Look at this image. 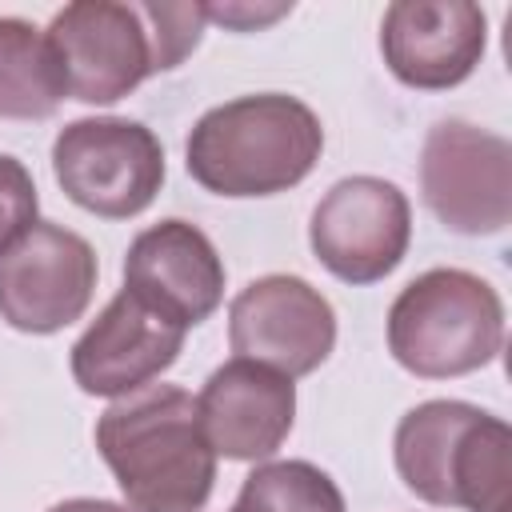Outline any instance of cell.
<instances>
[{
	"instance_id": "14",
	"label": "cell",
	"mask_w": 512,
	"mask_h": 512,
	"mask_svg": "<svg viewBox=\"0 0 512 512\" xmlns=\"http://www.w3.org/2000/svg\"><path fill=\"white\" fill-rule=\"evenodd\" d=\"M200 428L216 456L260 464L276 456L296 420V384L256 360L232 356L196 396Z\"/></svg>"
},
{
	"instance_id": "16",
	"label": "cell",
	"mask_w": 512,
	"mask_h": 512,
	"mask_svg": "<svg viewBox=\"0 0 512 512\" xmlns=\"http://www.w3.org/2000/svg\"><path fill=\"white\" fill-rule=\"evenodd\" d=\"M232 512H344V492L308 460H264L240 484Z\"/></svg>"
},
{
	"instance_id": "3",
	"label": "cell",
	"mask_w": 512,
	"mask_h": 512,
	"mask_svg": "<svg viewBox=\"0 0 512 512\" xmlns=\"http://www.w3.org/2000/svg\"><path fill=\"white\" fill-rule=\"evenodd\" d=\"M324 152L320 116L288 92L236 96L208 108L184 144L188 176L228 200L296 188Z\"/></svg>"
},
{
	"instance_id": "1",
	"label": "cell",
	"mask_w": 512,
	"mask_h": 512,
	"mask_svg": "<svg viewBox=\"0 0 512 512\" xmlns=\"http://www.w3.org/2000/svg\"><path fill=\"white\" fill-rule=\"evenodd\" d=\"M204 4L76 0L44 28L64 88L80 104H116L148 76L180 68L204 36Z\"/></svg>"
},
{
	"instance_id": "17",
	"label": "cell",
	"mask_w": 512,
	"mask_h": 512,
	"mask_svg": "<svg viewBox=\"0 0 512 512\" xmlns=\"http://www.w3.org/2000/svg\"><path fill=\"white\" fill-rule=\"evenodd\" d=\"M40 212V196H36V180L32 172L16 160L0 152V252L12 248Z\"/></svg>"
},
{
	"instance_id": "15",
	"label": "cell",
	"mask_w": 512,
	"mask_h": 512,
	"mask_svg": "<svg viewBox=\"0 0 512 512\" xmlns=\"http://www.w3.org/2000/svg\"><path fill=\"white\" fill-rule=\"evenodd\" d=\"M64 96L48 36L20 16H0V120H48Z\"/></svg>"
},
{
	"instance_id": "9",
	"label": "cell",
	"mask_w": 512,
	"mask_h": 512,
	"mask_svg": "<svg viewBox=\"0 0 512 512\" xmlns=\"http://www.w3.org/2000/svg\"><path fill=\"white\" fill-rule=\"evenodd\" d=\"M412 240L408 196L384 176H344L312 208L308 244L344 284H376L404 260Z\"/></svg>"
},
{
	"instance_id": "6",
	"label": "cell",
	"mask_w": 512,
	"mask_h": 512,
	"mask_svg": "<svg viewBox=\"0 0 512 512\" xmlns=\"http://www.w3.org/2000/svg\"><path fill=\"white\" fill-rule=\"evenodd\" d=\"M52 172L76 208L104 220H132L164 184V148L140 120L88 116L60 128Z\"/></svg>"
},
{
	"instance_id": "7",
	"label": "cell",
	"mask_w": 512,
	"mask_h": 512,
	"mask_svg": "<svg viewBox=\"0 0 512 512\" xmlns=\"http://www.w3.org/2000/svg\"><path fill=\"white\" fill-rule=\"evenodd\" d=\"M420 192L460 236H496L512 220V144L468 120H440L420 148Z\"/></svg>"
},
{
	"instance_id": "18",
	"label": "cell",
	"mask_w": 512,
	"mask_h": 512,
	"mask_svg": "<svg viewBox=\"0 0 512 512\" xmlns=\"http://www.w3.org/2000/svg\"><path fill=\"white\" fill-rule=\"evenodd\" d=\"M292 4H248V0H232V4H204V20L224 24L232 32H256L276 24L280 16H288Z\"/></svg>"
},
{
	"instance_id": "4",
	"label": "cell",
	"mask_w": 512,
	"mask_h": 512,
	"mask_svg": "<svg viewBox=\"0 0 512 512\" xmlns=\"http://www.w3.org/2000/svg\"><path fill=\"white\" fill-rule=\"evenodd\" d=\"M392 460L404 488L432 508L504 512L512 428L468 400H424L400 416Z\"/></svg>"
},
{
	"instance_id": "13",
	"label": "cell",
	"mask_w": 512,
	"mask_h": 512,
	"mask_svg": "<svg viewBox=\"0 0 512 512\" xmlns=\"http://www.w3.org/2000/svg\"><path fill=\"white\" fill-rule=\"evenodd\" d=\"M124 288L188 332L220 308L224 260L196 224L172 216L128 244Z\"/></svg>"
},
{
	"instance_id": "19",
	"label": "cell",
	"mask_w": 512,
	"mask_h": 512,
	"mask_svg": "<svg viewBox=\"0 0 512 512\" xmlns=\"http://www.w3.org/2000/svg\"><path fill=\"white\" fill-rule=\"evenodd\" d=\"M48 512H132V508H128V504H116V500L76 496V500H60V504H52Z\"/></svg>"
},
{
	"instance_id": "10",
	"label": "cell",
	"mask_w": 512,
	"mask_h": 512,
	"mask_svg": "<svg viewBox=\"0 0 512 512\" xmlns=\"http://www.w3.org/2000/svg\"><path fill=\"white\" fill-rule=\"evenodd\" d=\"M228 344L240 360L268 364L288 380L316 372L336 348V312L304 276L272 272L228 304Z\"/></svg>"
},
{
	"instance_id": "12",
	"label": "cell",
	"mask_w": 512,
	"mask_h": 512,
	"mask_svg": "<svg viewBox=\"0 0 512 512\" xmlns=\"http://www.w3.org/2000/svg\"><path fill=\"white\" fill-rule=\"evenodd\" d=\"M184 336L188 332L180 324H172L140 296L120 288L72 344L68 368L80 392L120 400L152 384L160 372H168L184 348Z\"/></svg>"
},
{
	"instance_id": "11",
	"label": "cell",
	"mask_w": 512,
	"mask_h": 512,
	"mask_svg": "<svg viewBox=\"0 0 512 512\" xmlns=\"http://www.w3.org/2000/svg\"><path fill=\"white\" fill-rule=\"evenodd\" d=\"M488 48V16L468 0H396L380 20L388 72L420 92L464 84Z\"/></svg>"
},
{
	"instance_id": "8",
	"label": "cell",
	"mask_w": 512,
	"mask_h": 512,
	"mask_svg": "<svg viewBox=\"0 0 512 512\" xmlns=\"http://www.w3.org/2000/svg\"><path fill=\"white\" fill-rule=\"evenodd\" d=\"M100 260L92 244L52 220H36L0 252V320L28 336H52L92 304Z\"/></svg>"
},
{
	"instance_id": "2",
	"label": "cell",
	"mask_w": 512,
	"mask_h": 512,
	"mask_svg": "<svg viewBox=\"0 0 512 512\" xmlns=\"http://www.w3.org/2000/svg\"><path fill=\"white\" fill-rule=\"evenodd\" d=\"M96 448L132 512H200L216 484V452L200 428L196 396L144 384L104 408Z\"/></svg>"
},
{
	"instance_id": "5",
	"label": "cell",
	"mask_w": 512,
	"mask_h": 512,
	"mask_svg": "<svg viewBox=\"0 0 512 512\" xmlns=\"http://www.w3.org/2000/svg\"><path fill=\"white\" fill-rule=\"evenodd\" d=\"M388 352L420 380L468 376L504 348L500 292L464 268H428L388 308Z\"/></svg>"
}]
</instances>
